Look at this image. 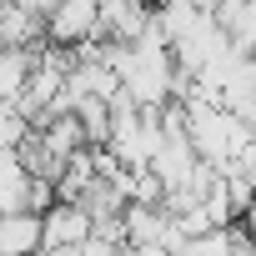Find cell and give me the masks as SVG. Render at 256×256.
<instances>
[{
  "label": "cell",
  "instance_id": "1",
  "mask_svg": "<svg viewBox=\"0 0 256 256\" xmlns=\"http://www.w3.org/2000/svg\"><path fill=\"white\" fill-rule=\"evenodd\" d=\"M86 40H100V0H66L50 16V46L80 50Z\"/></svg>",
  "mask_w": 256,
  "mask_h": 256
},
{
  "label": "cell",
  "instance_id": "2",
  "mask_svg": "<svg viewBox=\"0 0 256 256\" xmlns=\"http://www.w3.org/2000/svg\"><path fill=\"white\" fill-rule=\"evenodd\" d=\"M96 236V221H90V211L86 206H56L50 216H46V251H76V246H86Z\"/></svg>",
  "mask_w": 256,
  "mask_h": 256
},
{
  "label": "cell",
  "instance_id": "3",
  "mask_svg": "<svg viewBox=\"0 0 256 256\" xmlns=\"http://www.w3.org/2000/svg\"><path fill=\"white\" fill-rule=\"evenodd\" d=\"M46 251V216H0V256H40Z\"/></svg>",
  "mask_w": 256,
  "mask_h": 256
},
{
  "label": "cell",
  "instance_id": "4",
  "mask_svg": "<svg viewBox=\"0 0 256 256\" xmlns=\"http://www.w3.org/2000/svg\"><path fill=\"white\" fill-rule=\"evenodd\" d=\"M36 66H40V50H10V46H0V106H16L30 90Z\"/></svg>",
  "mask_w": 256,
  "mask_h": 256
},
{
  "label": "cell",
  "instance_id": "5",
  "mask_svg": "<svg viewBox=\"0 0 256 256\" xmlns=\"http://www.w3.org/2000/svg\"><path fill=\"white\" fill-rule=\"evenodd\" d=\"M30 171L20 166V156L10 151V156H0V216H20V211H30Z\"/></svg>",
  "mask_w": 256,
  "mask_h": 256
},
{
  "label": "cell",
  "instance_id": "6",
  "mask_svg": "<svg viewBox=\"0 0 256 256\" xmlns=\"http://www.w3.org/2000/svg\"><path fill=\"white\" fill-rule=\"evenodd\" d=\"M10 6H16V0H0V16H6V10H10Z\"/></svg>",
  "mask_w": 256,
  "mask_h": 256
}]
</instances>
